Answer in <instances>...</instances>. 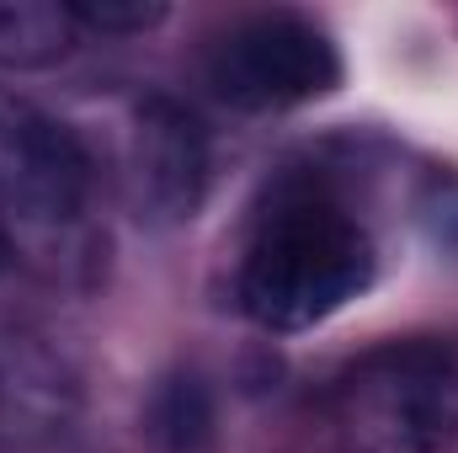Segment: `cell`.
Returning <instances> with one entry per match:
<instances>
[{"instance_id":"cell-1","label":"cell","mask_w":458,"mask_h":453,"mask_svg":"<svg viewBox=\"0 0 458 453\" xmlns=\"http://www.w3.org/2000/svg\"><path fill=\"white\" fill-rule=\"evenodd\" d=\"M373 272L378 245L362 214L331 176L299 171L267 187L245 225L234 256V304L250 326L293 337L368 294Z\"/></svg>"},{"instance_id":"cell-2","label":"cell","mask_w":458,"mask_h":453,"mask_svg":"<svg viewBox=\"0 0 458 453\" xmlns=\"http://www.w3.org/2000/svg\"><path fill=\"white\" fill-rule=\"evenodd\" d=\"M0 235L11 261L54 283H86L102 256L97 166L38 102L0 86Z\"/></svg>"},{"instance_id":"cell-3","label":"cell","mask_w":458,"mask_h":453,"mask_svg":"<svg viewBox=\"0 0 458 453\" xmlns=\"http://www.w3.org/2000/svg\"><path fill=\"white\" fill-rule=\"evenodd\" d=\"M342 453H443L458 438V337H394L357 352L326 395Z\"/></svg>"},{"instance_id":"cell-4","label":"cell","mask_w":458,"mask_h":453,"mask_svg":"<svg viewBox=\"0 0 458 453\" xmlns=\"http://www.w3.org/2000/svg\"><path fill=\"white\" fill-rule=\"evenodd\" d=\"M203 75L234 113H293L331 97L346 64L320 21L299 11H256L208 43Z\"/></svg>"},{"instance_id":"cell-5","label":"cell","mask_w":458,"mask_h":453,"mask_svg":"<svg viewBox=\"0 0 458 453\" xmlns=\"http://www.w3.org/2000/svg\"><path fill=\"white\" fill-rule=\"evenodd\" d=\"M208 198V133L176 97H144L128 117V203L144 225H187Z\"/></svg>"},{"instance_id":"cell-6","label":"cell","mask_w":458,"mask_h":453,"mask_svg":"<svg viewBox=\"0 0 458 453\" xmlns=\"http://www.w3.org/2000/svg\"><path fill=\"white\" fill-rule=\"evenodd\" d=\"M75 384L54 352H43L32 337L0 331V438L5 443H32L54 438L70 422Z\"/></svg>"},{"instance_id":"cell-7","label":"cell","mask_w":458,"mask_h":453,"mask_svg":"<svg viewBox=\"0 0 458 453\" xmlns=\"http://www.w3.org/2000/svg\"><path fill=\"white\" fill-rule=\"evenodd\" d=\"M81 27L70 5L0 0V70H48L75 48Z\"/></svg>"},{"instance_id":"cell-8","label":"cell","mask_w":458,"mask_h":453,"mask_svg":"<svg viewBox=\"0 0 458 453\" xmlns=\"http://www.w3.org/2000/svg\"><path fill=\"white\" fill-rule=\"evenodd\" d=\"M144 432L160 453H203L214 443V395L198 373H171L149 411H144Z\"/></svg>"},{"instance_id":"cell-9","label":"cell","mask_w":458,"mask_h":453,"mask_svg":"<svg viewBox=\"0 0 458 453\" xmlns=\"http://www.w3.org/2000/svg\"><path fill=\"white\" fill-rule=\"evenodd\" d=\"M70 16H75L81 32L128 38V32H149V27H160L171 11H165V5H144V0H133V5H113V0H102V5H70Z\"/></svg>"},{"instance_id":"cell-10","label":"cell","mask_w":458,"mask_h":453,"mask_svg":"<svg viewBox=\"0 0 458 453\" xmlns=\"http://www.w3.org/2000/svg\"><path fill=\"white\" fill-rule=\"evenodd\" d=\"M421 214H427L432 235L458 251V176H432V187L421 198Z\"/></svg>"},{"instance_id":"cell-11","label":"cell","mask_w":458,"mask_h":453,"mask_svg":"<svg viewBox=\"0 0 458 453\" xmlns=\"http://www.w3.org/2000/svg\"><path fill=\"white\" fill-rule=\"evenodd\" d=\"M11 267V251H5V235H0V272Z\"/></svg>"}]
</instances>
